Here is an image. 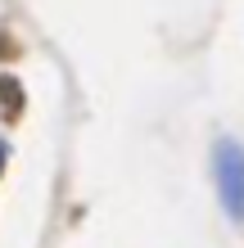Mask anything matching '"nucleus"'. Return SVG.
Returning <instances> with one entry per match:
<instances>
[{
    "label": "nucleus",
    "mask_w": 244,
    "mask_h": 248,
    "mask_svg": "<svg viewBox=\"0 0 244 248\" xmlns=\"http://www.w3.org/2000/svg\"><path fill=\"white\" fill-rule=\"evenodd\" d=\"M212 176H217V199H222L226 217L244 221V144L240 140H217Z\"/></svg>",
    "instance_id": "obj_1"
},
{
    "label": "nucleus",
    "mask_w": 244,
    "mask_h": 248,
    "mask_svg": "<svg viewBox=\"0 0 244 248\" xmlns=\"http://www.w3.org/2000/svg\"><path fill=\"white\" fill-rule=\"evenodd\" d=\"M5 158H9V144H5V140H0V167H5Z\"/></svg>",
    "instance_id": "obj_2"
}]
</instances>
